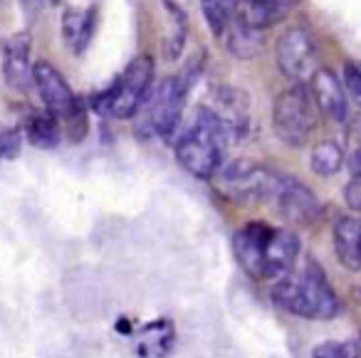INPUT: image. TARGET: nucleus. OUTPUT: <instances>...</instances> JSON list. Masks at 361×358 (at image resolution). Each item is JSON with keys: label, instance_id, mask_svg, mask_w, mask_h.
I'll list each match as a JSON object with an SVG mask.
<instances>
[{"label": "nucleus", "instance_id": "1", "mask_svg": "<svg viewBox=\"0 0 361 358\" xmlns=\"http://www.w3.org/2000/svg\"><path fill=\"white\" fill-rule=\"evenodd\" d=\"M272 302L292 316L326 321L339 314V299L326 279L324 269L307 259L300 272H290L272 287Z\"/></svg>", "mask_w": 361, "mask_h": 358}, {"label": "nucleus", "instance_id": "10", "mask_svg": "<svg viewBox=\"0 0 361 358\" xmlns=\"http://www.w3.org/2000/svg\"><path fill=\"white\" fill-rule=\"evenodd\" d=\"M310 90L319 111H324L334 124H344L349 116V101H346L344 82L326 67H317L310 77Z\"/></svg>", "mask_w": 361, "mask_h": 358}, {"label": "nucleus", "instance_id": "25", "mask_svg": "<svg viewBox=\"0 0 361 358\" xmlns=\"http://www.w3.org/2000/svg\"><path fill=\"white\" fill-rule=\"evenodd\" d=\"M312 358H344V343L326 341L312 351Z\"/></svg>", "mask_w": 361, "mask_h": 358}, {"label": "nucleus", "instance_id": "17", "mask_svg": "<svg viewBox=\"0 0 361 358\" xmlns=\"http://www.w3.org/2000/svg\"><path fill=\"white\" fill-rule=\"evenodd\" d=\"M97 25V11L94 8H87V11H67L62 18V32H65V40L70 42V50L75 55L87 50V45L92 42Z\"/></svg>", "mask_w": 361, "mask_h": 358}, {"label": "nucleus", "instance_id": "15", "mask_svg": "<svg viewBox=\"0 0 361 358\" xmlns=\"http://www.w3.org/2000/svg\"><path fill=\"white\" fill-rule=\"evenodd\" d=\"M297 8V0H245L238 11L245 25L257 27V30H267L275 23L285 20L292 11Z\"/></svg>", "mask_w": 361, "mask_h": 358}, {"label": "nucleus", "instance_id": "7", "mask_svg": "<svg viewBox=\"0 0 361 358\" xmlns=\"http://www.w3.org/2000/svg\"><path fill=\"white\" fill-rule=\"evenodd\" d=\"M275 57L280 72L292 82H305L317 70V42L312 32L295 25L280 35L275 45Z\"/></svg>", "mask_w": 361, "mask_h": 358}, {"label": "nucleus", "instance_id": "16", "mask_svg": "<svg viewBox=\"0 0 361 358\" xmlns=\"http://www.w3.org/2000/svg\"><path fill=\"white\" fill-rule=\"evenodd\" d=\"M218 37H223L228 52L240 57V60H250V57H255L262 50V30L245 25L240 18H233Z\"/></svg>", "mask_w": 361, "mask_h": 358}, {"label": "nucleus", "instance_id": "4", "mask_svg": "<svg viewBox=\"0 0 361 358\" xmlns=\"http://www.w3.org/2000/svg\"><path fill=\"white\" fill-rule=\"evenodd\" d=\"M317 101L312 90L295 82L280 92L272 104V129L275 136L287 146H305L317 126Z\"/></svg>", "mask_w": 361, "mask_h": 358}, {"label": "nucleus", "instance_id": "26", "mask_svg": "<svg viewBox=\"0 0 361 358\" xmlns=\"http://www.w3.org/2000/svg\"><path fill=\"white\" fill-rule=\"evenodd\" d=\"M346 166H349L351 178L361 180V146H359V149L351 151V156H349V161H346Z\"/></svg>", "mask_w": 361, "mask_h": 358}, {"label": "nucleus", "instance_id": "13", "mask_svg": "<svg viewBox=\"0 0 361 358\" xmlns=\"http://www.w3.org/2000/svg\"><path fill=\"white\" fill-rule=\"evenodd\" d=\"M297 257H300V237L290 230H272L265 249L262 279H282L295 269Z\"/></svg>", "mask_w": 361, "mask_h": 358}, {"label": "nucleus", "instance_id": "11", "mask_svg": "<svg viewBox=\"0 0 361 358\" xmlns=\"http://www.w3.org/2000/svg\"><path fill=\"white\" fill-rule=\"evenodd\" d=\"M30 35L27 32H16L6 37L3 42V77H6L11 90H27L32 82V67L35 62L30 60Z\"/></svg>", "mask_w": 361, "mask_h": 358}, {"label": "nucleus", "instance_id": "21", "mask_svg": "<svg viewBox=\"0 0 361 358\" xmlns=\"http://www.w3.org/2000/svg\"><path fill=\"white\" fill-rule=\"evenodd\" d=\"M245 0H201V8H203V16H206L208 25L216 35H221L223 27L238 18V11Z\"/></svg>", "mask_w": 361, "mask_h": 358}, {"label": "nucleus", "instance_id": "8", "mask_svg": "<svg viewBox=\"0 0 361 358\" xmlns=\"http://www.w3.org/2000/svg\"><path fill=\"white\" fill-rule=\"evenodd\" d=\"M272 203L277 205L282 218H287L290 223H297V225L314 223L322 213V205H319V200H317V195L312 193L305 183L292 178V175H282L280 188H277Z\"/></svg>", "mask_w": 361, "mask_h": 358}, {"label": "nucleus", "instance_id": "3", "mask_svg": "<svg viewBox=\"0 0 361 358\" xmlns=\"http://www.w3.org/2000/svg\"><path fill=\"white\" fill-rule=\"evenodd\" d=\"M151 90H154V62L146 55L134 57L119 80L94 97V109L114 119H131L149 99Z\"/></svg>", "mask_w": 361, "mask_h": 358}, {"label": "nucleus", "instance_id": "19", "mask_svg": "<svg viewBox=\"0 0 361 358\" xmlns=\"http://www.w3.org/2000/svg\"><path fill=\"white\" fill-rule=\"evenodd\" d=\"M310 166L317 175L329 178V175L339 173V168L344 166V151H341V146L336 141L324 139L319 144H314V149H312Z\"/></svg>", "mask_w": 361, "mask_h": 358}, {"label": "nucleus", "instance_id": "9", "mask_svg": "<svg viewBox=\"0 0 361 358\" xmlns=\"http://www.w3.org/2000/svg\"><path fill=\"white\" fill-rule=\"evenodd\" d=\"M270 225L265 223H250L245 228H240L233 237V252L235 259L243 269H245L250 277L262 279V267H265V249L270 242L272 235Z\"/></svg>", "mask_w": 361, "mask_h": 358}, {"label": "nucleus", "instance_id": "12", "mask_svg": "<svg viewBox=\"0 0 361 358\" xmlns=\"http://www.w3.org/2000/svg\"><path fill=\"white\" fill-rule=\"evenodd\" d=\"M211 109L216 111L218 121L226 131L228 144H238L240 139H245L250 131V106H247V97L243 92L226 90L218 97V104Z\"/></svg>", "mask_w": 361, "mask_h": 358}, {"label": "nucleus", "instance_id": "22", "mask_svg": "<svg viewBox=\"0 0 361 358\" xmlns=\"http://www.w3.org/2000/svg\"><path fill=\"white\" fill-rule=\"evenodd\" d=\"M341 82H344V90L349 92L351 99H356L361 104V62H344V70H341Z\"/></svg>", "mask_w": 361, "mask_h": 358}, {"label": "nucleus", "instance_id": "24", "mask_svg": "<svg viewBox=\"0 0 361 358\" xmlns=\"http://www.w3.org/2000/svg\"><path fill=\"white\" fill-rule=\"evenodd\" d=\"M344 200H346V205H349L351 210L361 213V180L351 178L349 183H346V188H344Z\"/></svg>", "mask_w": 361, "mask_h": 358}, {"label": "nucleus", "instance_id": "27", "mask_svg": "<svg viewBox=\"0 0 361 358\" xmlns=\"http://www.w3.org/2000/svg\"><path fill=\"white\" fill-rule=\"evenodd\" d=\"M344 358H361V336L344 343Z\"/></svg>", "mask_w": 361, "mask_h": 358}, {"label": "nucleus", "instance_id": "18", "mask_svg": "<svg viewBox=\"0 0 361 358\" xmlns=\"http://www.w3.org/2000/svg\"><path fill=\"white\" fill-rule=\"evenodd\" d=\"M60 124L55 114L45 111V114H32L25 124V136L35 149H55L60 144Z\"/></svg>", "mask_w": 361, "mask_h": 358}, {"label": "nucleus", "instance_id": "6", "mask_svg": "<svg viewBox=\"0 0 361 358\" xmlns=\"http://www.w3.org/2000/svg\"><path fill=\"white\" fill-rule=\"evenodd\" d=\"M216 175L221 188L235 200H272L282 180V173L247 159L221 166Z\"/></svg>", "mask_w": 361, "mask_h": 358}, {"label": "nucleus", "instance_id": "2", "mask_svg": "<svg viewBox=\"0 0 361 358\" xmlns=\"http://www.w3.org/2000/svg\"><path fill=\"white\" fill-rule=\"evenodd\" d=\"M228 136L211 106H198L186 134L176 141V159L196 178H216L223 166Z\"/></svg>", "mask_w": 361, "mask_h": 358}, {"label": "nucleus", "instance_id": "20", "mask_svg": "<svg viewBox=\"0 0 361 358\" xmlns=\"http://www.w3.org/2000/svg\"><path fill=\"white\" fill-rule=\"evenodd\" d=\"M171 348H173V328L166 321L151 323L149 328H144L139 338L141 358H164Z\"/></svg>", "mask_w": 361, "mask_h": 358}, {"label": "nucleus", "instance_id": "23", "mask_svg": "<svg viewBox=\"0 0 361 358\" xmlns=\"http://www.w3.org/2000/svg\"><path fill=\"white\" fill-rule=\"evenodd\" d=\"M20 151V131L3 129L0 131V159H16Z\"/></svg>", "mask_w": 361, "mask_h": 358}, {"label": "nucleus", "instance_id": "14", "mask_svg": "<svg viewBox=\"0 0 361 358\" xmlns=\"http://www.w3.org/2000/svg\"><path fill=\"white\" fill-rule=\"evenodd\" d=\"M334 252L339 257V262L351 272L361 269V220L356 218H339L334 223Z\"/></svg>", "mask_w": 361, "mask_h": 358}, {"label": "nucleus", "instance_id": "5", "mask_svg": "<svg viewBox=\"0 0 361 358\" xmlns=\"http://www.w3.org/2000/svg\"><path fill=\"white\" fill-rule=\"evenodd\" d=\"M183 104H186V82L180 77H166L151 90L149 99L136 111V116H139L136 131L141 136L171 139L176 126L180 124Z\"/></svg>", "mask_w": 361, "mask_h": 358}]
</instances>
